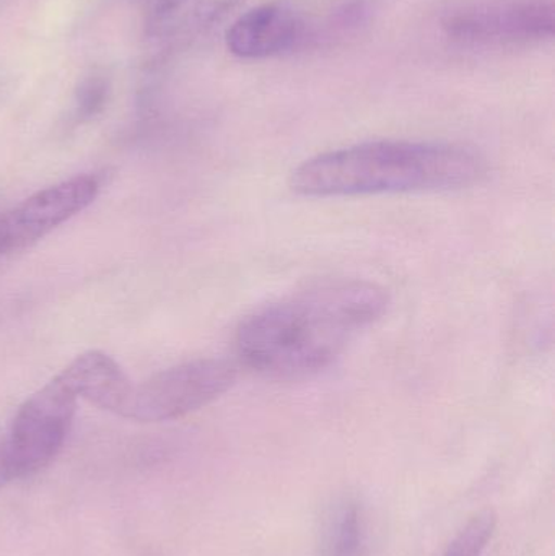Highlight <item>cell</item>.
Returning <instances> with one entry per match:
<instances>
[{
    "instance_id": "52a82bcc",
    "label": "cell",
    "mask_w": 555,
    "mask_h": 556,
    "mask_svg": "<svg viewBox=\"0 0 555 556\" xmlns=\"http://www.w3.org/2000/svg\"><path fill=\"white\" fill-rule=\"evenodd\" d=\"M310 22L287 0H273L241 15L227 33L231 54L264 59L293 51L308 41Z\"/></svg>"
},
{
    "instance_id": "6da1fadb",
    "label": "cell",
    "mask_w": 555,
    "mask_h": 556,
    "mask_svg": "<svg viewBox=\"0 0 555 556\" xmlns=\"http://www.w3.org/2000/svg\"><path fill=\"white\" fill-rule=\"evenodd\" d=\"M390 296L374 281L313 285L254 311L237 330V352L254 371L303 378L328 368L387 313Z\"/></svg>"
},
{
    "instance_id": "8992f818",
    "label": "cell",
    "mask_w": 555,
    "mask_h": 556,
    "mask_svg": "<svg viewBox=\"0 0 555 556\" xmlns=\"http://www.w3.org/2000/svg\"><path fill=\"white\" fill-rule=\"evenodd\" d=\"M94 176H75L36 194L0 215V254L16 253L71 220L97 199Z\"/></svg>"
},
{
    "instance_id": "8fae6325",
    "label": "cell",
    "mask_w": 555,
    "mask_h": 556,
    "mask_svg": "<svg viewBox=\"0 0 555 556\" xmlns=\"http://www.w3.org/2000/svg\"><path fill=\"white\" fill-rule=\"evenodd\" d=\"M495 531V516L492 511L476 515L455 539L450 542L442 556H482Z\"/></svg>"
},
{
    "instance_id": "277c9868",
    "label": "cell",
    "mask_w": 555,
    "mask_h": 556,
    "mask_svg": "<svg viewBox=\"0 0 555 556\" xmlns=\"http://www.w3.org/2000/svg\"><path fill=\"white\" fill-rule=\"evenodd\" d=\"M77 399L59 376L26 399L0 441L10 480L35 476L58 456L71 431Z\"/></svg>"
},
{
    "instance_id": "4fadbf2b",
    "label": "cell",
    "mask_w": 555,
    "mask_h": 556,
    "mask_svg": "<svg viewBox=\"0 0 555 556\" xmlns=\"http://www.w3.org/2000/svg\"><path fill=\"white\" fill-rule=\"evenodd\" d=\"M9 482H12V480H10L9 472H7L5 469V464H3L2 453H0V489Z\"/></svg>"
},
{
    "instance_id": "30bf717a",
    "label": "cell",
    "mask_w": 555,
    "mask_h": 556,
    "mask_svg": "<svg viewBox=\"0 0 555 556\" xmlns=\"http://www.w3.org/2000/svg\"><path fill=\"white\" fill-rule=\"evenodd\" d=\"M365 526L357 503L344 502L329 519L325 556H364Z\"/></svg>"
},
{
    "instance_id": "5b68a950",
    "label": "cell",
    "mask_w": 555,
    "mask_h": 556,
    "mask_svg": "<svg viewBox=\"0 0 555 556\" xmlns=\"http://www.w3.org/2000/svg\"><path fill=\"white\" fill-rule=\"evenodd\" d=\"M235 379L237 369L225 359L182 363L134 384L121 417L140 424L176 420L217 401Z\"/></svg>"
},
{
    "instance_id": "7a4b0ae2",
    "label": "cell",
    "mask_w": 555,
    "mask_h": 556,
    "mask_svg": "<svg viewBox=\"0 0 555 556\" xmlns=\"http://www.w3.org/2000/svg\"><path fill=\"white\" fill-rule=\"evenodd\" d=\"M488 175L484 160L462 146L384 140L323 153L293 172L306 198L439 192L469 188Z\"/></svg>"
},
{
    "instance_id": "3957f363",
    "label": "cell",
    "mask_w": 555,
    "mask_h": 556,
    "mask_svg": "<svg viewBox=\"0 0 555 556\" xmlns=\"http://www.w3.org/2000/svg\"><path fill=\"white\" fill-rule=\"evenodd\" d=\"M440 28L468 48L538 45L554 38V0H455L440 13Z\"/></svg>"
},
{
    "instance_id": "7c38bea8",
    "label": "cell",
    "mask_w": 555,
    "mask_h": 556,
    "mask_svg": "<svg viewBox=\"0 0 555 556\" xmlns=\"http://www.w3.org/2000/svg\"><path fill=\"white\" fill-rule=\"evenodd\" d=\"M103 90L104 88L101 87V85L91 81V84L85 88L84 93H81V110L87 111V113H93V111L100 106L101 101H103Z\"/></svg>"
},
{
    "instance_id": "9c48e42d",
    "label": "cell",
    "mask_w": 555,
    "mask_h": 556,
    "mask_svg": "<svg viewBox=\"0 0 555 556\" xmlns=\"http://www.w3.org/2000/svg\"><path fill=\"white\" fill-rule=\"evenodd\" d=\"M247 0H156L149 20L152 38L182 42L198 38Z\"/></svg>"
},
{
    "instance_id": "ba28073f",
    "label": "cell",
    "mask_w": 555,
    "mask_h": 556,
    "mask_svg": "<svg viewBox=\"0 0 555 556\" xmlns=\"http://www.w3.org/2000/svg\"><path fill=\"white\" fill-rule=\"evenodd\" d=\"M58 376L77 397L119 417L134 386L121 366L101 352L77 356Z\"/></svg>"
}]
</instances>
